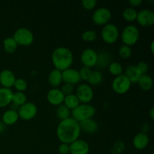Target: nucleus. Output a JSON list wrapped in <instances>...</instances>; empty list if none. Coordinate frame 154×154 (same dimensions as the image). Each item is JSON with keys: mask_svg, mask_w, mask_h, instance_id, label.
I'll return each mask as SVG.
<instances>
[{"mask_svg": "<svg viewBox=\"0 0 154 154\" xmlns=\"http://www.w3.org/2000/svg\"><path fill=\"white\" fill-rule=\"evenodd\" d=\"M79 123L72 117L61 120L57 129V135L62 143L70 144L78 139L81 135Z\"/></svg>", "mask_w": 154, "mask_h": 154, "instance_id": "obj_1", "label": "nucleus"}, {"mask_svg": "<svg viewBox=\"0 0 154 154\" xmlns=\"http://www.w3.org/2000/svg\"><path fill=\"white\" fill-rule=\"evenodd\" d=\"M74 57L72 51L65 47L56 48L52 54V63L55 69L63 72L69 69L73 63Z\"/></svg>", "mask_w": 154, "mask_h": 154, "instance_id": "obj_2", "label": "nucleus"}, {"mask_svg": "<svg viewBox=\"0 0 154 154\" xmlns=\"http://www.w3.org/2000/svg\"><path fill=\"white\" fill-rule=\"evenodd\" d=\"M96 108L89 104H81L74 108L71 112L72 118L80 123L92 118L96 114Z\"/></svg>", "mask_w": 154, "mask_h": 154, "instance_id": "obj_3", "label": "nucleus"}, {"mask_svg": "<svg viewBox=\"0 0 154 154\" xmlns=\"http://www.w3.org/2000/svg\"><path fill=\"white\" fill-rule=\"evenodd\" d=\"M139 30L135 26L129 25L124 28L121 34V39L123 45L132 46L135 45L139 39Z\"/></svg>", "mask_w": 154, "mask_h": 154, "instance_id": "obj_4", "label": "nucleus"}, {"mask_svg": "<svg viewBox=\"0 0 154 154\" xmlns=\"http://www.w3.org/2000/svg\"><path fill=\"white\" fill-rule=\"evenodd\" d=\"M13 38L14 39L17 45L29 46L34 41V35L29 29L19 28L14 34Z\"/></svg>", "mask_w": 154, "mask_h": 154, "instance_id": "obj_5", "label": "nucleus"}, {"mask_svg": "<svg viewBox=\"0 0 154 154\" xmlns=\"http://www.w3.org/2000/svg\"><path fill=\"white\" fill-rule=\"evenodd\" d=\"M102 38L107 44H114L119 38V30L114 23H108L104 26L102 30Z\"/></svg>", "mask_w": 154, "mask_h": 154, "instance_id": "obj_6", "label": "nucleus"}, {"mask_svg": "<svg viewBox=\"0 0 154 154\" xmlns=\"http://www.w3.org/2000/svg\"><path fill=\"white\" fill-rule=\"evenodd\" d=\"M132 83L125 75L117 76L112 82V89L118 94H124L130 89Z\"/></svg>", "mask_w": 154, "mask_h": 154, "instance_id": "obj_7", "label": "nucleus"}, {"mask_svg": "<svg viewBox=\"0 0 154 154\" xmlns=\"http://www.w3.org/2000/svg\"><path fill=\"white\" fill-rule=\"evenodd\" d=\"M111 17H112V14L109 9L107 8H99L93 12L92 19L93 22L97 25L105 26L108 23Z\"/></svg>", "mask_w": 154, "mask_h": 154, "instance_id": "obj_8", "label": "nucleus"}, {"mask_svg": "<svg viewBox=\"0 0 154 154\" xmlns=\"http://www.w3.org/2000/svg\"><path fill=\"white\" fill-rule=\"evenodd\" d=\"M38 112L36 105L32 102H26L19 107L18 116L23 120H30L34 118Z\"/></svg>", "mask_w": 154, "mask_h": 154, "instance_id": "obj_9", "label": "nucleus"}, {"mask_svg": "<svg viewBox=\"0 0 154 154\" xmlns=\"http://www.w3.org/2000/svg\"><path fill=\"white\" fill-rule=\"evenodd\" d=\"M76 96L78 97L80 102L82 104H88L93 99V91L88 84H80L76 90Z\"/></svg>", "mask_w": 154, "mask_h": 154, "instance_id": "obj_10", "label": "nucleus"}, {"mask_svg": "<svg viewBox=\"0 0 154 154\" xmlns=\"http://www.w3.org/2000/svg\"><path fill=\"white\" fill-rule=\"evenodd\" d=\"M81 61L85 67H94L97 62V53L91 48L84 50L81 55Z\"/></svg>", "mask_w": 154, "mask_h": 154, "instance_id": "obj_11", "label": "nucleus"}, {"mask_svg": "<svg viewBox=\"0 0 154 154\" xmlns=\"http://www.w3.org/2000/svg\"><path fill=\"white\" fill-rule=\"evenodd\" d=\"M136 20L142 26H151L154 23V13L150 9H143L138 12Z\"/></svg>", "mask_w": 154, "mask_h": 154, "instance_id": "obj_12", "label": "nucleus"}, {"mask_svg": "<svg viewBox=\"0 0 154 154\" xmlns=\"http://www.w3.org/2000/svg\"><path fill=\"white\" fill-rule=\"evenodd\" d=\"M71 154H88L90 146L88 143L81 139H77L69 144Z\"/></svg>", "mask_w": 154, "mask_h": 154, "instance_id": "obj_13", "label": "nucleus"}, {"mask_svg": "<svg viewBox=\"0 0 154 154\" xmlns=\"http://www.w3.org/2000/svg\"><path fill=\"white\" fill-rule=\"evenodd\" d=\"M47 99L50 104L55 106H59L63 104L65 96L60 89L54 88L49 90L47 95Z\"/></svg>", "mask_w": 154, "mask_h": 154, "instance_id": "obj_14", "label": "nucleus"}, {"mask_svg": "<svg viewBox=\"0 0 154 154\" xmlns=\"http://www.w3.org/2000/svg\"><path fill=\"white\" fill-rule=\"evenodd\" d=\"M62 76H63V81L72 85L79 84L80 81H81L78 71L71 68L62 72Z\"/></svg>", "mask_w": 154, "mask_h": 154, "instance_id": "obj_15", "label": "nucleus"}, {"mask_svg": "<svg viewBox=\"0 0 154 154\" xmlns=\"http://www.w3.org/2000/svg\"><path fill=\"white\" fill-rule=\"evenodd\" d=\"M16 81V77L13 72L8 69H5L0 72V84L4 88H8L13 87Z\"/></svg>", "mask_w": 154, "mask_h": 154, "instance_id": "obj_16", "label": "nucleus"}, {"mask_svg": "<svg viewBox=\"0 0 154 154\" xmlns=\"http://www.w3.org/2000/svg\"><path fill=\"white\" fill-rule=\"evenodd\" d=\"M81 130L87 134H94L97 132L99 126L96 120L90 118L79 123Z\"/></svg>", "mask_w": 154, "mask_h": 154, "instance_id": "obj_17", "label": "nucleus"}, {"mask_svg": "<svg viewBox=\"0 0 154 154\" xmlns=\"http://www.w3.org/2000/svg\"><path fill=\"white\" fill-rule=\"evenodd\" d=\"M149 137L145 132H139L133 138V146L138 150L146 148L149 144Z\"/></svg>", "mask_w": 154, "mask_h": 154, "instance_id": "obj_18", "label": "nucleus"}, {"mask_svg": "<svg viewBox=\"0 0 154 154\" xmlns=\"http://www.w3.org/2000/svg\"><path fill=\"white\" fill-rule=\"evenodd\" d=\"M13 92L11 89L0 88V108H4L12 102Z\"/></svg>", "mask_w": 154, "mask_h": 154, "instance_id": "obj_19", "label": "nucleus"}, {"mask_svg": "<svg viewBox=\"0 0 154 154\" xmlns=\"http://www.w3.org/2000/svg\"><path fill=\"white\" fill-rule=\"evenodd\" d=\"M111 63V57L109 53L106 51H101L100 53L97 54V62L96 66L99 68L104 69L108 67Z\"/></svg>", "mask_w": 154, "mask_h": 154, "instance_id": "obj_20", "label": "nucleus"}, {"mask_svg": "<svg viewBox=\"0 0 154 154\" xmlns=\"http://www.w3.org/2000/svg\"><path fill=\"white\" fill-rule=\"evenodd\" d=\"M19 116L16 110L10 109L6 111L2 115V123L5 125H14L18 120Z\"/></svg>", "mask_w": 154, "mask_h": 154, "instance_id": "obj_21", "label": "nucleus"}, {"mask_svg": "<svg viewBox=\"0 0 154 154\" xmlns=\"http://www.w3.org/2000/svg\"><path fill=\"white\" fill-rule=\"evenodd\" d=\"M48 82L51 87L57 88L63 82V76H62V72L54 69L50 72L48 75Z\"/></svg>", "mask_w": 154, "mask_h": 154, "instance_id": "obj_22", "label": "nucleus"}, {"mask_svg": "<svg viewBox=\"0 0 154 154\" xmlns=\"http://www.w3.org/2000/svg\"><path fill=\"white\" fill-rule=\"evenodd\" d=\"M124 75L127 77L131 83H138V80L142 75L137 69L136 66H134V65H131L126 68Z\"/></svg>", "mask_w": 154, "mask_h": 154, "instance_id": "obj_23", "label": "nucleus"}, {"mask_svg": "<svg viewBox=\"0 0 154 154\" xmlns=\"http://www.w3.org/2000/svg\"><path fill=\"white\" fill-rule=\"evenodd\" d=\"M140 88L144 91H149L152 89L153 84V78L148 74L142 75L138 81Z\"/></svg>", "mask_w": 154, "mask_h": 154, "instance_id": "obj_24", "label": "nucleus"}, {"mask_svg": "<svg viewBox=\"0 0 154 154\" xmlns=\"http://www.w3.org/2000/svg\"><path fill=\"white\" fill-rule=\"evenodd\" d=\"M3 47H4V50L6 53L8 54H13L17 51V44L13 38V37H8L6 38L3 41Z\"/></svg>", "mask_w": 154, "mask_h": 154, "instance_id": "obj_25", "label": "nucleus"}, {"mask_svg": "<svg viewBox=\"0 0 154 154\" xmlns=\"http://www.w3.org/2000/svg\"><path fill=\"white\" fill-rule=\"evenodd\" d=\"M63 105H66L69 109L73 110L80 105V102L75 94H70L65 96Z\"/></svg>", "mask_w": 154, "mask_h": 154, "instance_id": "obj_26", "label": "nucleus"}, {"mask_svg": "<svg viewBox=\"0 0 154 154\" xmlns=\"http://www.w3.org/2000/svg\"><path fill=\"white\" fill-rule=\"evenodd\" d=\"M102 80H103V75L99 71H93V72L92 71L87 81L91 85L96 86L100 84L102 82Z\"/></svg>", "mask_w": 154, "mask_h": 154, "instance_id": "obj_27", "label": "nucleus"}, {"mask_svg": "<svg viewBox=\"0 0 154 154\" xmlns=\"http://www.w3.org/2000/svg\"><path fill=\"white\" fill-rule=\"evenodd\" d=\"M57 115L58 118L61 120H66L69 118L71 115V110L69 109L66 105H59L57 109Z\"/></svg>", "mask_w": 154, "mask_h": 154, "instance_id": "obj_28", "label": "nucleus"}, {"mask_svg": "<svg viewBox=\"0 0 154 154\" xmlns=\"http://www.w3.org/2000/svg\"><path fill=\"white\" fill-rule=\"evenodd\" d=\"M137 14L138 12L133 8H127L123 11V17L125 20L128 22H132L134 20H136Z\"/></svg>", "mask_w": 154, "mask_h": 154, "instance_id": "obj_29", "label": "nucleus"}, {"mask_svg": "<svg viewBox=\"0 0 154 154\" xmlns=\"http://www.w3.org/2000/svg\"><path fill=\"white\" fill-rule=\"evenodd\" d=\"M26 96L23 92H17L13 93L12 96V102L17 106H21L26 102Z\"/></svg>", "mask_w": 154, "mask_h": 154, "instance_id": "obj_30", "label": "nucleus"}, {"mask_svg": "<svg viewBox=\"0 0 154 154\" xmlns=\"http://www.w3.org/2000/svg\"><path fill=\"white\" fill-rule=\"evenodd\" d=\"M108 70L111 75H115L116 77L123 75V66L118 62H112L108 66Z\"/></svg>", "mask_w": 154, "mask_h": 154, "instance_id": "obj_31", "label": "nucleus"}, {"mask_svg": "<svg viewBox=\"0 0 154 154\" xmlns=\"http://www.w3.org/2000/svg\"><path fill=\"white\" fill-rule=\"evenodd\" d=\"M119 56L123 59H128L132 55V49L129 46L123 45L118 51Z\"/></svg>", "mask_w": 154, "mask_h": 154, "instance_id": "obj_32", "label": "nucleus"}, {"mask_svg": "<svg viewBox=\"0 0 154 154\" xmlns=\"http://www.w3.org/2000/svg\"><path fill=\"white\" fill-rule=\"evenodd\" d=\"M81 38L84 42H92L96 40L97 38V34L93 30H86L84 32H83Z\"/></svg>", "mask_w": 154, "mask_h": 154, "instance_id": "obj_33", "label": "nucleus"}, {"mask_svg": "<svg viewBox=\"0 0 154 154\" xmlns=\"http://www.w3.org/2000/svg\"><path fill=\"white\" fill-rule=\"evenodd\" d=\"M14 87L17 90V92H23V93L27 89L28 84H27V82L24 79L18 78V79H16V81H15Z\"/></svg>", "mask_w": 154, "mask_h": 154, "instance_id": "obj_34", "label": "nucleus"}, {"mask_svg": "<svg viewBox=\"0 0 154 154\" xmlns=\"http://www.w3.org/2000/svg\"><path fill=\"white\" fill-rule=\"evenodd\" d=\"M125 150V144L123 141H116L112 146L111 153L113 154H121Z\"/></svg>", "mask_w": 154, "mask_h": 154, "instance_id": "obj_35", "label": "nucleus"}, {"mask_svg": "<svg viewBox=\"0 0 154 154\" xmlns=\"http://www.w3.org/2000/svg\"><path fill=\"white\" fill-rule=\"evenodd\" d=\"M78 72H79L81 80H83V81H87L89 77H90V74H91L92 71L90 68L83 66V67L80 69V71H78Z\"/></svg>", "mask_w": 154, "mask_h": 154, "instance_id": "obj_36", "label": "nucleus"}, {"mask_svg": "<svg viewBox=\"0 0 154 154\" xmlns=\"http://www.w3.org/2000/svg\"><path fill=\"white\" fill-rule=\"evenodd\" d=\"M81 4L84 8L86 10H93L96 6L97 2L96 0H83L81 2Z\"/></svg>", "mask_w": 154, "mask_h": 154, "instance_id": "obj_37", "label": "nucleus"}, {"mask_svg": "<svg viewBox=\"0 0 154 154\" xmlns=\"http://www.w3.org/2000/svg\"><path fill=\"white\" fill-rule=\"evenodd\" d=\"M60 90H61L62 93L64 94L65 96H68V95L72 94V93H73L74 91V85L65 83V84L62 86Z\"/></svg>", "mask_w": 154, "mask_h": 154, "instance_id": "obj_38", "label": "nucleus"}, {"mask_svg": "<svg viewBox=\"0 0 154 154\" xmlns=\"http://www.w3.org/2000/svg\"><path fill=\"white\" fill-rule=\"evenodd\" d=\"M137 69H138L140 72H141V75H146L147 74L149 70V66L147 63L145 62H139L138 64L136 65Z\"/></svg>", "mask_w": 154, "mask_h": 154, "instance_id": "obj_39", "label": "nucleus"}, {"mask_svg": "<svg viewBox=\"0 0 154 154\" xmlns=\"http://www.w3.org/2000/svg\"><path fill=\"white\" fill-rule=\"evenodd\" d=\"M58 151L60 154H68L70 152V147L69 144L62 143L58 147Z\"/></svg>", "mask_w": 154, "mask_h": 154, "instance_id": "obj_40", "label": "nucleus"}, {"mask_svg": "<svg viewBox=\"0 0 154 154\" xmlns=\"http://www.w3.org/2000/svg\"><path fill=\"white\" fill-rule=\"evenodd\" d=\"M129 3L133 7H138L142 4V1L141 0H130L129 1Z\"/></svg>", "mask_w": 154, "mask_h": 154, "instance_id": "obj_41", "label": "nucleus"}, {"mask_svg": "<svg viewBox=\"0 0 154 154\" xmlns=\"http://www.w3.org/2000/svg\"><path fill=\"white\" fill-rule=\"evenodd\" d=\"M5 125L2 122H0V134L2 133L3 131L5 130Z\"/></svg>", "mask_w": 154, "mask_h": 154, "instance_id": "obj_42", "label": "nucleus"}, {"mask_svg": "<svg viewBox=\"0 0 154 154\" xmlns=\"http://www.w3.org/2000/svg\"><path fill=\"white\" fill-rule=\"evenodd\" d=\"M150 117L152 120L154 119V108H152L151 110H150Z\"/></svg>", "mask_w": 154, "mask_h": 154, "instance_id": "obj_43", "label": "nucleus"}, {"mask_svg": "<svg viewBox=\"0 0 154 154\" xmlns=\"http://www.w3.org/2000/svg\"><path fill=\"white\" fill-rule=\"evenodd\" d=\"M153 45H154V42H152V43H151V46H150V49H151V51H152V53H153Z\"/></svg>", "mask_w": 154, "mask_h": 154, "instance_id": "obj_44", "label": "nucleus"}]
</instances>
